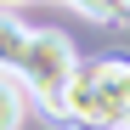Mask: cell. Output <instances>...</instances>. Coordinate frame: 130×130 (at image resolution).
Masks as SVG:
<instances>
[{
  "mask_svg": "<svg viewBox=\"0 0 130 130\" xmlns=\"http://www.w3.org/2000/svg\"><path fill=\"white\" fill-rule=\"evenodd\" d=\"M57 119H68L79 130H124V119H130V57L74 62Z\"/></svg>",
  "mask_w": 130,
  "mask_h": 130,
  "instance_id": "cell-1",
  "label": "cell"
},
{
  "mask_svg": "<svg viewBox=\"0 0 130 130\" xmlns=\"http://www.w3.org/2000/svg\"><path fill=\"white\" fill-rule=\"evenodd\" d=\"M74 62H79V57H74V45H68V34H62V28H34V34H28V45H23V62H17L11 74H23L17 85L28 91V102H34V107H45V113L57 119Z\"/></svg>",
  "mask_w": 130,
  "mask_h": 130,
  "instance_id": "cell-2",
  "label": "cell"
},
{
  "mask_svg": "<svg viewBox=\"0 0 130 130\" xmlns=\"http://www.w3.org/2000/svg\"><path fill=\"white\" fill-rule=\"evenodd\" d=\"M28 34L34 28H23V17H17L11 6H0V68H17V62H23V45H28Z\"/></svg>",
  "mask_w": 130,
  "mask_h": 130,
  "instance_id": "cell-3",
  "label": "cell"
},
{
  "mask_svg": "<svg viewBox=\"0 0 130 130\" xmlns=\"http://www.w3.org/2000/svg\"><path fill=\"white\" fill-rule=\"evenodd\" d=\"M23 107H28V91L0 68V130H17V124H23Z\"/></svg>",
  "mask_w": 130,
  "mask_h": 130,
  "instance_id": "cell-4",
  "label": "cell"
},
{
  "mask_svg": "<svg viewBox=\"0 0 130 130\" xmlns=\"http://www.w3.org/2000/svg\"><path fill=\"white\" fill-rule=\"evenodd\" d=\"M79 17H91V23H113V0H68Z\"/></svg>",
  "mask_w": 130,
  "mask_h": 130,
  "instance_id": "cell-5",
  "label": "cell"
},
{
  "mask_svg": "<svg viewBox=\"0 0 130 130\" xmlns=\"http://www.w3.org/2000/svg\"><path fill=\"white\" fill-rule=\"evenodd\" d=\"M113 23H130V0H113Z\"/></svg>",
  "mask_w": 130,
  "mask_h": 130,
  "instance_id": "cell-6",
  "label": "cell"
},
{
  "mask_svg": "<svg viewBox=\"0 0 130 130\" xmlns=\"http://www.w3.org/2000/svg\"><path fill=\"white\" fill-rule=\"evenodd\" d=\"M0 6H17V0H0Z\"/></svg>",
  "mask_w": 130,
  "mask_h": 130,
  "instance_id": "cell-7",
  "label": "cell"
},
{
  "mask_svg": "<svg viewBox=\"0 0 130 130\" xmlns=\"http://www.w3.org/2000/svg\"><path fill=\"white\" fill-rule=\"evenodd\" d=\"M124 130H130V119H124Z\"/></svg>",
  "mask_w": 130,
  "mask_h": 130,
  "instance_id": "cell-8",
  "label": "cell"
}]
</instances>
